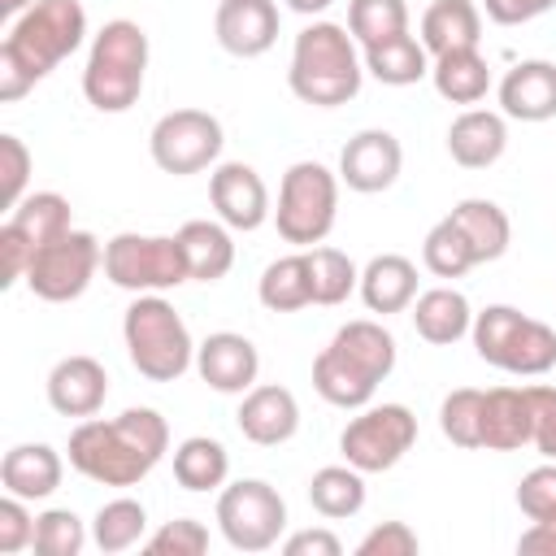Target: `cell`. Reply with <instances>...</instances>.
Returning <instances> with one entry per match:
<instances>
[{
	"instance_id": "1",
	"label": "cell",
	"mask_w": 556,
	"mask_h": 556,
	"mask_svg": "<svg viewBox=\"0 0 556 556\" xmlns=\"http://www.w3.org/2000/svg\"><path fill=\"white\" fill-rule=\"evenodd\" d=\"M169 452V421L156 408H126L117 417H87L70 430V469L100 486H139Z\"/></svg>"
},
{
	"instance_id": "2",
	"label": "cell",
	"mask_w": 556,
	"mask_h": 556,
	"mask_svg": "<svg viewBox=\"0 0 556 556\" xmlns=\"http://www.w3.org/2000/svg\"><path fill=\"white\" fill-rule=\"evenodd\" d=\"M87 39L83 0H35L22 17L9 22L0 39V100H22L35 83H43L65 56H74Z\"/></svg>"
},
{
	"instance_id": "3",
	"label": "cell",
	"mask_w": 556,
	"mask_h": 556,
	"mask_svg": "<svg viewBox=\"0 0 556 556\" xmlns=\"http://www.w3.org/2000/svg\"><path fill=\"white\" fill-rule=\"evenodd\" d=\"M395 369V334L374 321L356 317L343 321L330 343L313 356V391L334 408H365Z\"/></svg>"
},
{
	"instance_id": "4",
	"label": "cell",
	"mask_w": 556,
	"mask_h": 556,
	"mask_svg": "<svg viewBox=\"0 0 556 556\" xmlns=\"http://www.w3.org/2000/svg\"><path fill=\"white\" fill-rule=\"evenodd\" d=\"M365 83V61L356 52V39L339 22H308L291 43L287 87L300 104L313 109H339L356 100Z\"/></svg>"
},
{
	"instance_id": "5",
	"label": "cell",
	"mask_w": 556,
	"mask_h": 556,
	"mask_svg": "<svg viewBox=\"0 0 556 556\" xmlns=\"http://www.w3.org/2000/svg\"><path fill=\"white\" fill-rule=\"evenodd\" d=\"M148 78V30L130 17H113L91 35L83 65V96L96 113H126L139 104Z\"/></svg>"
},
{
	"instance_id": "6",
	"label": "cell",
	"mask_w": 556,
	"mask_h": 556,
	"mask_svg": "<svg viewBox=\"0 0 556 556\" xmlns=\"http://www.w3.org/2000/svg\"><path fill=\"white\" fill-rule=\"evenodd\" d=\"M126 356L148 382H178L195 365V339L165 295H135L122 317Z\"/></svg>"
},
{
	"instance_id": "7",
	"label": "cell",
	"mask_w": 556,
	"mask_h": 556,
	"mask_svg": "<svg viewBox=\"0 0 556 556\" xmlns=\"http://www.w3.org/2000/svg\"><path fill=\"white\" fill-rule=\"evenodd\" d=\"M469 339L478 361L513 378H543L556 369V330L513 304H486L482 313H473Z\"/></svg>"
},
{
	"instance_id": "8",
	"label": "cell",
	"mask_w": 556,
	"mask_h": 556,
	"mask_svg": "<svg viewBox=\"0 0 556 556\" xmlns=\"http://www.w3.org/2000/svg\"><path fill=\"white\" fill-rule=\"evenodd\" d=\"M334 217H339V169H326L321 161H295L278 182V208H274L278 239L291 248H317L334 230Z\"/></svg>"
},
{
	"instance_id": "9",
	"label": "cell",
	"mask_w": 556,
	"mask_h": 556,
	"mask_svg": "<svg viewBox=\"0 0 556 556\" xmlns=\"http://www.w3.org/2000/svg\"><path fill=\"white\" fill-rule=\"evenodd\" d=\"M104 278L130 295H165L191 282L178 235H139V230H122L104 243Z\"/></svg>"
},
{
	"instance_id": "10",
	"label": "cell",
	"mask_w": 556,
	"mask_h": 556,
	"mask_svg": "<svg viewBox=\"0 0 556 556\" xmlns=\"http://www.w3.org/2000/svg\"><path fill=\"white\" fill-rule=\"evenodd\" d=\"M217 530L235 552H269L287 530V500L265 478L226 482L217 495Z\"/></svg>"
},
{
	"instance_id": "11",
	"label": "cell",
	"mask_w": 556,
	"mask_h": 556,
	"mask_svg": "<svg viewBox=\"0 0 556 556\" xmlns=\"http://www.w3.org/2000/svg\"><path fill=\"white\" fill-rule=\"evenodd\" d=\"M417 443V417L408 404H365L339 434V452L361 473L395 469Z\"/></svg>"
},
{
	"instance_id": "12",
	"label": "cell",
	"mask_w": 556,
	"mask_h": 556,
	"mask_svg": "<svg viewBox=\"0 0 556 556\" xmlns=\"http://www.w3.org/2000/svg\"><path fill=\"white\" fill-rule=\"evenodd\" d=\"M96 269H104V248H100V239H96L91 230L70 226L65 235L48 239V243L35 252V261H30V269H26V287H30V295H39V300H48V304H70V300H78V295L91 287Z\"/></svg>"
},
{
	"instance_id": "13",
	"label": "cell",
	"mask_w": 556,
	"mask_h": 556,
	"mask_svg": "<svg viewBox=\"0 0 556 556\" xmlns=\"http://www.w3.org/2000/svg\"><path fill=\"white\" fill-rule=\"evenodd\" d=\"M222 143H226V130L208 109H174V113L156 117V126L148 135V152H152L156 169H165L174 178L208 169L222 156Z\"/></svg>"
},
{
	"instance_id": "14",
	"label": "cell",
	"mask_w": 556,
	"mask_h": 556,
	"mask_svg": "<svg viewBox=\"0 0 556 556\" xmlns=\"http://www.w3.org/2000/svg\"><path fill=\"white\" fill-rule=\"evenodd\" d=\"M400 169H404V148L382 126L356 130L339 152V182L361 195H378V191L395 187Z\"/></svg>"
},
{
	"instance_id": "15",
	"label": "cell",
	"mask_w": 556,
	"mask_h": 556,
	"mask_svg": "<svg viewBox=\"0 0 556 556\" xmlns=\"http://www.w3.org/2000/svg\"><path fill=\"white\" fill-rule=\"evenodd\" d=\"M208 200L217 208V222H226L230 230H261L274 208H269V187L265 178L248 165V161H222L208 174Z\"/></svg>"
},
{
	"instance_id": "16",
	"label": "cell",
	"mask_w": 556,
	"mask_h": 556,
	"mask_svg": "<svg viewBox=\"0 0 556 556\" xmlns=\"http://www.w3.org/2000/svg\"><path fill=\"white\" fill-rule=\"evenodd\" d=\"M195 374L217 391V395H243L256 387L261 374V352L248 334L239 330H213L204 343H195Z\"/></svg>"
},
{
	"instance_id": "17",
	"label": "cell",
	"mask_w": 556,
	"mask_h": 556,
	"mask_svg": "<svg viewBox=\"0 0 556 556\" xmlns=\"http://www.w3.org/2000/svg\"><path fill=\"white\" fill-rule=\"evenodd\" d=\"M43 391H48L52 413L87 421V417H96V413L104 408V400H109V369H104L96 356L74 352V356H61V361L48 369Z\"/></svg>"
},
{
	"instance_id": "18",
	"label": "cell",
	"mask_w": 556,
	"mask_h": 556,
	"mask_svg": "<svg viewBox=\"0 0 556 556\" xmlns=\"http://www.w3.org/2000/svg\"><path fill=\"white\" fill-rule=\"evenodd\" d=\"M235 426L248 443L278 447V443L295 439V430H300V400L278 382H256L252 391L239 395Z\"/></svg>"
},
{
	"instance_id": "19",
	"label": "cell",
	"mask_w": 556,
	"mask_h": 556,
	"mask_svg": "<svg viewBox=\"0 0 556 556\" xmlns=\"http://www.w3.org/2000/svg\"><path fill=\"white\" fill-rule=\"evenodd\" d=\"M213 35L222 52L252 61L278 43V4L274 0H222L213 13Z\"/></svg>"
},
{
	"instance_id": "20",
	"label": "cell",
	"mask_w": 556,
	"mask_h": 556,
	"mask_svg": "<svg viewBox=\"0 0 556 556\" xmlns=\"http://www.w3.org/2000/svg\"><path fill=\"white\" fill-rule=\"evenodd\" d=\"M500 113L513 122H552L556 117V65L552 61H517L500 87Z\"/></svg>"
},
{
	"instance_id": "21",
	"label": "cell",
	"mask_w": 556,
	"mask_h": 556,
	"mask_svg": "<svg viewBox=\"0 0 556 556\" xmlns=\"http://www.w3.org/2000/svg\"><path fill=\"white\" fill-rule=\"evenodd\" d=\"M534 439V395L530 387H491L482 391V447L517 452Z\"/></svg>"
},
{
	"instance_id": "22",
	"label": "cell",
	"mask_w": 556,
	"mask_h": 556,
	"mask_svg": "<svg viewBox=\"0 0 556 556\" xmlns=\"http://www.w3.org/2000/svg\"><path fill=\"white\" fill-rule=\"evenodd\" d=\"M508 148V117L495 109H465L447 126V156L460 169H491Z\"/></svg>"
},
{
	"instance_id": "23",
	"label": "cell",
	"mask_w": 556,
	"mask_h": 556,
	"mask_svg": "<svg viewBox=\"0 0 556 556\" xmlns=\"http://www.w3.org/2000/svg\"><path fill=\"white\" fill-rule=\"evenodd\" d=\"M65 478V460L52 443H13L0 460V486L22 500H48Z\"/></svg>"
},
{
	"instance_id": "24",
	"label": "cell",
	"mask_w": 556,
	"mask_h": 556,
	"mask_svg": "<svg viewBox=\"0 0 556 556\" xmlns=\"http://www.w3.org/2000/svg\"><path fill=\"white\" fill-rule=\"evenodd\" d=\"M408 317H413V330L434 348H452L473 330V308L456 287L417 291V300L408 304Z\"/></svg>"
},
{
	"instance_id": "25",
	"label": "cell",
	"mask_w": 556,
	"mask_h": 556,
	"mask_svg": "<svg viewBox=\"0 0 556 556\" xmlns=\"http://www.w3.org/2000/svg\"><path fill=\"white\" fill-rule=\"evenodd\" d=\"M356 291H361L365 308L378 313V317L404 313L417 300V265L408 256H400V252H382L361 269V287Z\"/></svg>"
},
{
	"instance_id": "26",
	"label": "cell",
	"mask_w": 556,
	"mask_h": 556,
	"mask_svg": "<svg viewBox=\"0 0 556 556\" xmlns=\"http://www.w3.org/2000/svg\"><path fill=\"white\" fill-rule=\"evenodd\" d=\"M421 43L430 56L478 48L482 43V4L478 0H430L421 13Z\"/></svg>"
},
{
	"instance_id": "27",
	"label": "cell",
	"mask_w": 556,
	"mask_h": 556,
	"mask_svg": "<svg viewBox=\"0 0 556 556\" xmlns=\"http://www.w3.org/2000/svg\"><path fill=\"white\" fill-rule=\"evenodd\" d=\"M178 243H182L191 282H217L235 265V239H230L226 222H204V217L182 222L178 226Z\"/></svg>"
},
{
	"instance_id": "28",
	"label": "cell",
	"mask_w": 556,
	"mask_h": 556,
	"mask_svg": "<svg viewBox=\"0 0 556 556\" xmlns=\"http://www.w3.org/2000/svg\"><path fill=\"white\" fill-rule=\"evenodd\" d=\"M430 83L447 104H478L491 91V65L478 48H456L430 56Z\"/></svg>"
},
{
	"instance_id": "29",
	"label": "cell",
	"mask_w": 556,
	"mask_h": 556,
	"mask_svg": "<svg viewBox=\"0 0 556 556\" xmlns=\"http://www.w3.org/2000/svg\"><path fill=\"white\" fill-rule=\"evenodd\" d=\"M256 300L269 308V313H300L313 304V269H308V252L295 248L278 261H269L261 269V282H256Z\"/></svg>"
},
{
	"instance_id": "30",
	"label": "cell",
	"mask_w": 556,
	"mask_h": 556,
	"mask_svg": "<svg viewBox=\"0 0 556 556\" xmlns=\"http://www.w3.org/2000/svg\"><path fill=\"white\" fill-rule=\"evenodd\" d=\"M452 222L465 230V239H469L478 265L500 261V256L508 252V243H513V222H508V213H504L495 200H482V195L456 200V204H452Z\"/></svg>"
},
{
	"instance_id": "31",
	"label": "cell",
	"mask_w": 556,
	"mask_h": 556,
	"mask_svg": "<svg viewBox=\"0 0 556 556\" xmlns=\"http://www.w3.org/2000/svg\"><path fill=\"white\" fill-rule=\"evenodd\" d=\"M230 478V452L222 439H208V434H191L174 447V482L191 495H204V491H222Z\"/></svg>"
},
{
	"instance_id": "32",
	"label": "cell",
	"mask_w": 556,
	"mask_h": 556,
	"mask_svg": "<svg viewBox=\"0 0 556 556\" xmlns=\"http://www.w3.org/2000/svg\"><path fill=\"white\" fill-rule=\"evenodd\" d=\"M365 74H374L382 87H413L421 78H430V52L417 35H395L387 43L361 48Z\"/></svg>"
},
{
	"instance_id": "33",
	"label": "cell",
	"mask_w": 556,
	"mask_h": 556,
	"mask_svg": "<svg viewBox=\"0 0 556 556\" xmlns=\"http://www.w3.org/2000/svg\"><path fill=\"white\" fill-rule=\"evenodd\" d=\"M308 504L326 521H348L365 508V473L356 465H321L308 478Z\"/></svg>"
},
{
	"instance_id": "34",
	"label": "cell",
	"mask_w": 556,
	"mask_h": 556,
	"mask_svg": "<svg viewBox=\"0 0 556 556\" xmlns=\"http://www.w3.org/2000/svg\"><path fill=\"white\" fill-rule=\"evenodd\" d=\"M4 222H13V226L35 243V252H39L48 239H56V235H65V230L74 226V208H70V200H65L61 191H26V195L9 208Z\"/></svg>"
},
{
	"instance_id": "35",
	"label": "cell",
	"mask_w": 556,
	"mask_h": 556,
	"mask_svg": "<svg viewBox=\"0 0 556 556\" xmlns=\"http://www.w3.org/2000/svg\"><path fill=\"white\" fill-rule=\"evenodd\" d=\"M143 534H148V508L139 500H130V495H117V500L100 504L96 517H91V543L104 556L143 543Z\"/></svg>"
},
{
	"instance_id": "36",
	"label": "cell",
	"mask_w": 556,
	"mask_h": 556,
	"mask_svg": "<svg viewBox=\"0 0 556 556\" xmlns=\"http://www.w3.org/2000/svg\"><path fill=\"white\" fill-rule=\"evenodd\" d=\"M421 265H426L434 278H465V274L478 265V256H473L465 230L452 222V213L439 217V222L426 230V239H421Z\"/></svg>"
},
{
	"instance_id": "37",
	"label": "cell",
	"mask_w": 556,
	"mask_h": 556,
	"mask_svg": "<svg viewBox=\"0 0 556 556\" xmlns=\"http://www.w3.org/2000/svg\"><path fill=\"white\" fill-rule=\"evenodd\" d=\"M308 252V269H313V304H343L356 287H361V269L352 265L348 252L330 248V243H317V248H304Z\"/></svg>"
},
{
	"instance_id": "38",
	"label": "cell",
	"mask_w": 556,
	"mask_h": 556,
	"mask_svg": "<svg viewBox=\"0 0 556 556\" xmlns=\"http://www.w3.org/2000/svg\"><path fill=\"white\" fill-rule=\"evenodd\" d=\"M348 30L361 48L408 35V4L404 0H348Z\"/></svg>"
},
{
	"instance_id": "39",
	"label": "cell",
	"mask_w": 556,
	"mask_h": 556,
	"mask_svg": "<svg viewBox=\"0 0 556 556\" xmlns=\"http://www.w3.org/2000/svg\"><path fill=\"white\" fill-rule=\"evenodd\" d=\"M439 430L452 447L478 452L482 447V391L478 387H456L439 404Z\"/></svg>"
},
{
	"instance_id": "40",
	"label": "cell",
	"mask_w": 556,
	"mask_h": 556,
	"mask_svg": "<svg viewBox=\"0 0 556 556\" xmlns=\"http://www.w3.org/2000/svg\"><path fill=\"white\" fill-rule=\"evenodd\" d=\"M87 526L74 508H43L35 517V552L39 556H78L87 547Z\"/></svg>"
},
{
	"instance_id": "41",
	"label": "cell",
	"mask_w": 556,
	"mask_h": 556,
	"mask_svg": "<svg viewBox=\"0 0 556 556\" xmlns=\"http://www.w3.org/2000/svg\"><path fill=\"white\" fill-rule=\"evenodd\" d=\"M143 552L148 556H204L208 552V526L195 517H174L143 539Z\"/></svg>"
},
{
	"instance_id": "42",
	"label": "cell",
	"mask_w": 556,
	"mask_h": 556,
	"mask_svg": "<svg viewBox=\"0 0 556 556\" xmlns=\"http://www.w3.org/2000/svg\"><path fill=\"white\" fill-rule=\"evenodd\" d=\"M517 508L530 521H556V460L534 465L521 482H517Z\"/></svg>"
},
{
	"instance_id": "43",
	"label": "cell",
	"mask_w": 556,
	"mask_h": 556,
	"mask_svg": "<svg viewBox=\"0 0 556 556\" xmlns=\"http://www.w3.org/2000/svg\"><path fill=\"white\" fill-rule=\"evenodd\" d=\"M30 169H35V156H30V148L13 135V130H4L0 135V191H4V208H13L22 195H26V182H30Z\"/></svg>"
},
{
	"instance_id": "44",
	"label": "cell",
	"mask_w": 556,
	"mask_h": 556,
	"mask_svg": "<svg viewBox=\"0 0 556 556\" xmlns=\"http://www.w3.org/2000/svg\"><path fill=\"white\" fill-rule=\"evenodd\" d=\"M26 504L30 500L4 491V500H0V556H17L22 547L35 543V513Z\"/></svg>"
},
{
	"instance_id": "45",
	"label": "cell",
	"mask_w": 556,
	"mask_h": 556,
	"mask_svg": "<svg viewBox=\"0 0 556 556\" xmlns=\"http://www.w3.org/2000/svg\"><path fill=\"white\" fill-rule=\"evenodd\" d=\"M417 547L421 543L408 521H382L356 543V556H417Z\"/></svg>"
},
{
	"instance_id": "46",
	"label": "cell",
	"mask_w": 556,
	"mask_h": 556,
	"mask_svg": "<svg viewBox=\"0 0 556 556\" xmlns=\"http://www.w3.org/2000/svg\"><path fill=\"white\" fill-rule=\"evenodd\" d=\"M30 261H35V243H30L13 222H4V226H0V287L9 291V287H17V282H26Z\"/></svg>"
},
{
	"instance_id": "47",
	"label": "cell",
	"mask_w": 556,
	"mask_h": 556,
	"mask_svg": "<svg viewBox=\"0 0 556 556\" xmlns=\"http://www.w3.org/2000/svg\"><path fill=\"white\" fill-rule=\"evenodd\" d=\"M530 395H534V447L543 460H556V387H543V382H530Z\"/></svg>"
},
{
	"instance_id": "48",
	"label": "cell",
	"mask_w": 556,
	"mask_h": 556,
	"mask_svg": "<svg viewBox=\"0 0 556 556\" xmlns=\"http://www.w3.org/2000/svg\"><path fill=\"white\" fill-rule=\"evenodd\" d=\"M478 4L495 26H521L556 9V0H478Z\"/></svg>"
},
{
	"instance_id": "49",
	"label": "cell",
	"mask_w": 556,
	"mask_h": 556,
	"mask_svg": "<svg viewBox=\"0 0 556 556\" xmlns=\"http://www.w3.org/2000/svg\"><path fill=\"white\" fill-rule=\"evenodd\" d=\"M339 552H343V543L326 526H308V530H295L282 539V556H339Z\"/></svg>"
},
{
	"instance_id": "50",
	"label": "cell",
	"mask_w": 556,
	"mask_h": 556,
	"mask_svg": "<svg viewBox=\"0 0 556 556\" xmlns=\"http://www.w3.org/2000/svg\"><path fill=\"white\" fill-rule=\"evenodd\" d=\"M521 556H556V521H530V530H521L517 539Z\"/></svg>"
},
{
	"instance_id": "51",
	"label": "cell",
	"mask_w": 556,
	"mask_h": 556,
	"mask_svg": "<svg viewBox=\"0 0 556 556\" xmlns=\"http://www.w3.org/2000/svg\"><path fill=\"white\" fill-rule=\"evenodd\" d=\"M334 0H287V9L291 13H300V17H317V13H326Z\"/></svg>"
},
{
	"instance_id": "52",
	"label": "cell",
	"mask_w": 556,
	"mask_h": 556,
	"mask_svg": "<svg viewBox=\"0 0 556 556\" xmlns=\"http://www.w3.org/2000/svg\"><path fill=\"white\" fill-rule=\"evenodd\" d=\"M30 4H35V0H0V13H4L9 22H13V17H22V13L30 9Z\"/></svg>"
}]
</instances>
